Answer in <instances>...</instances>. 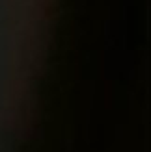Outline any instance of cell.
Wrapping results in <instances>:
<instances>
[]
</instances>
